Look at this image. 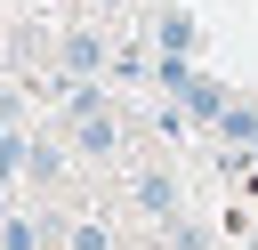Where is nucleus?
<instances>
[{
	"label": "nucleus",
	"instance_id": "6",
	"mask_svg": "<svg viewBox=\"0 0 258 250\" xmlns=\"http://www.w3.org/2000/svg\"><path fill=\"white\" fill-rule=\"evenodd\" d=\"M0 250H48V218H24V210H16V218L0 226Z\"/></svg>",
	"mask_w": 258,
	"mask_h": 250
},
{
	"label": "nucleus",
	"instance_id": "5",
	"mask_svg": "<svg viewBox=\"0 0 258 250\" xmlns=\"http://www.w3.org/2000/svg\"><path fill=\"white\" fill-rule=\"evenodd\" d=\"M218 137H226V145H250V153H258V105H242V97H234V105L218 113Z\"/></svg>",
	"mask_w": 258,
	"mask_h": 250
},
{
	"label": "nucleus",
	"instance_id": "3",
	"mask_svg": "<svg viewBox=\"0 0 258 250\" xmlns=\"http://www.w3.org/2000/svg\"><path fill=\"white\" fill-rule=\"evenodd\" d=\"M177 97H185V113H194V121H210V129H218V113L234 105V89H226V81H210V73H185V89H177Z\"/></svg>",
	"mask_w": 258,
	"mask_h": 250
},
{
	"label": "nucleus",
	"instance_id": "8",
	"mask_svg": "<svg viewBox=\"0 0 258 250\" xmlns=\"http://www.w3.org/2000/svg\"><path fill=\"white\" fill-rule=\"evenodd\" d=\"M24 169H32L40 185H56V177H64V145H32V153H24Z\"/></svg>",
	"mask_w": 258,
	"mask_h": 250
},
{
	"label": "nucleus",
	"instance_id": "9",
	"mask_svg": "<svg viewBox=\"0 0 258 250\" xmlns=\"http://www.w3.org/2000/svg\"><path fill=\"white\" fill-rule=\"evenodd\" d=\"M0 226H8V202H0Z\"/></svg>",
	"mask_w": 258,
	"mask_h": 250
},
{
	"label": "nucleus",
	"instance_id": "7",
	"mask_svg": "<svg viewBox=\"0 0 258 250\" xmlns=\"http://www.w3.org/2000/svg\"><path fill=\"white\" fill-rule=\"evenodd\" d=\"M64 250H113V234L97 218H64Z\"/></svg>",
	"mask_w": 258,
	"mask_h": 250
},
{
	"label": "nucleus",
	"instance_id": "1",
	"mask_svg": "<svg viewBox=\"0 0 258 250\" xmlns=\"http://www.w3.org/2000/svg\"><path fill=\"white\" fill-rule=\"evenodd\" d=\"M56 65H64V73H73V81H97V73H105V65H113V40H105V32H89V24H81V32H64V40H56Z\"/></svg>",
	"mask_w": 258,
	"mask_h": 250
},
{
	"label": "nucleus",
	"instance_id": "4",
	"mask_svg": "<svg viewBox=\"0 0 258 250\" xmlns=\"http://www.w3.org/2000/svg\"><path fill=\"white\" fill-rule=\"evenodd\" d=\"M137 202H145L161 226H169V218H185V210H177V177H169V169H137Z\"/></svg>",
	"mask_w": 258,
	"mask_h": 250
},
{
	"label": "nucleus",
	"instance_id": "2",
	"mask_svg": "<svg viewBox=\"0 0 258 250\" xmlns=\"http://www.w3.org/2000/svg\"><path fill=\"white\" fill-rule=\"evenodd\" d=\"M153 48H161V56H194V48H202V24H194L177 0H161V16H153Z\"/></svg>",
	"mask_w": 258,
	"mask_h": 250
},
{
	"label": "nucleus",
	"instance_id": "10",
	"mask_svg": "<svg viewBox=\"0 0 258 250\" xmlns=\"http://www.w3.org/2000/svg\"><path fill=\"white\" fill-rule=\"evenodd\" d=\"M97 8H113V0H97Z\"/></svg>",
	"mask_w": 258,
	"mask_h": 250
}]
</instances>
